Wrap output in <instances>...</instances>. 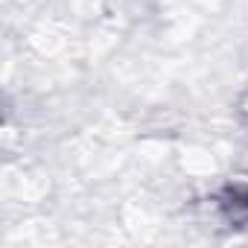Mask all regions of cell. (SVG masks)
Instances as JSON below:
<instances>
[{
  "mask_svg": "<svg viewBox=\"0 0 248 248\" xmlns=\"http://www.w3.org/2000/svg\"><path fill=\"white\" fill-rule=\"evenodd\" d=\"M222 207H225V213L233 225L248 222V187H233L231 202H222Z\"/></svg>",
  "mask_w": 248,
  "mask_h": 248,
  "instance_id": "1",
  "label": "cell"
}]
</instances>
